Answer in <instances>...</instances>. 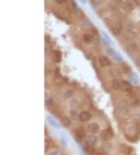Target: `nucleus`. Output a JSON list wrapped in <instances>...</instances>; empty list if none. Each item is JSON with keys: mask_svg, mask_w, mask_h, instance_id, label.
<instances>
[{"mask_svg": "<svg viewBox=\"0 0 140 155\" xmlns=\"http://www.w3.org/2000/svg\"><path fill=\"white\" fill-rule=\"evenodd\" d=\"M136 37V32H135L132 30H127L124 34V38L127 40H134Z\"/></svg>", "mask_w": 140, "mask_h": 155, "instance_id": "0eeeda50", "label": "nucleus"}, {"mask_svg": "<svg viewBox=\"0 0 140 155\" xmlns=\"http://www.w3.org/2000/svg\"><path fill=\"white\" fill-rule=\"evenodd\" d=\"M100 131V126L96 123H90L87 126V132L90 134H96Z\"/></svg>", "mask_w": 140, "mask_h": 155, "instance_id": "7ed1b4c3", "label": "nucleus"}, {"mask_svg": "<svg viewBox=\"0 0 140 155\" xmlns=\"http://www.w3.org/2000/svg\"><path fill=\"white\" fill-rule=\"evenodd\" d=\"M91 2L93 5L96 6V5H99L101 3V0H91Z\"/></svg>", "mask_w": 140, "mask_h": 155, "instance_id": "4be33fe9", "label": "nucleus"}, {"mask_svg": "<svg viewBox=\"0 0 140 155\" xmlns=\"http://www.w3.org/2000/svg\"><path fill=\"white\" fill-rule=\"evenodd\" d=\"M99 64L101 67H108L111 64V62L109 58H107L105 56H102L99 58Z\"/></svg>", "mask_w": 140, "mask_h": 155, "instance_id": "423d86ee", "label": "nucleus"}, {"mask_svg": "<svg viewBox=\"0 0 140 155\" xmlns=\"http://www.w3.org/2000/svg\"><path fill=\"white\" fill-rule=\"evenodd\" d=\"M137 48H138V46H137V44L135 43H132V44L129 45V49H130V50L132 51V52L135 51V50L137 49Z\"/></svg>", "mask_w": 140, "mask_h": 155, "instance_id": "a211bd4d", "label": "nucleus"}, {"mask_svg": "<svg viewBox=\"0 0 140 155\" xmlns=\"http://www.w3.org/2000/svg\"><path fill=\"white\" fill-rule=\"evenodd\" d=\"M121 69L125 74H130L132 72V67L126 63H123L121 66Z\"/></svg>", "mask_w": 140, "mask_h": 155, "instance_id": "9b49d317", "label": "nucleus"}, {"mask_svg": "<svg viewBox=\"0 0 140 155\" xmlns=\"http://www.w3.org/2000/svg\"><path fill=\"white\" fill-rule=\"evenodd\" d=\"M134 8H135L134 4L130 1H126L123 4V9H124V11L126 12V13L132 12V10L134 9Z\"/></svg>", "mask_w": 140, "mask_h": 155, "instance_id": "6e6552de", "label": "nucleus"}, {"mask_svg": "<svg viewBox=\"0 0 140 155\" xmlns=\"http://www.w3.org/2000/svg\"><path fill=\"white\" fill-rule=\"evenodd\" d=\"M107 51L109 52V54H111V56H112V57L115 60H117V61H122V57H121V56H119L118 55L117 53H115V52L114 51L113 52V50L112 49H107Z\"/></svg>", "mask_w": 140, "mask_h": 155, "instance_id": "ddd939ff", "label": "nucleus"}, {"mask_svg": "<svg viewBox=\"0 0 140 155\" xmlns=\"http://www.w3.org/2000/svg\"><path fill=\"white\" fill-rule=\"evenodd\" d=\"M75 135H76V137L79 139L81 140L83 139L85 136H86V132L83 129L79 128L78 129L76 130V132H75Z\"/></svg>", "mask_w": 140, "mask_h": 155, "instance_id": "1a4fd4ad", "label": "nucleus"}, {"mask_svg": "<svg viewBox=\"0 0 140 155\" xmlns=\"http://www.w3.org/2000/svg\"><path fill=\"white\" fill-rule=\"evenodd\" d=\"M111 86L114 89H122V81H120L119 80L117 79H114L112 81L111 83Z\"/></svg>", "mask_w": 140, "mask_h": 155, "instance_id": "f8f14e48", "label": "nucleus"}, {"mask_svg": "<svg viewBox=\"0 0 140 155\" xmlns=\"http://www.w3.org/2000/svg\"><path fill=\"white\" fill-rule=\"evenodd\" d=\"M47 119H48V121H49V123L51 124V125L53 127H55V128H56V129H58V128H59V125H58V124H57V122L54 121L50 116H47Z\"/></svg>", "mask_w": 140, "mask_h": 155, "instance_id": "f3484780", "label": "nucleus"}, {"mask_svg": "<svg viewBox=\"0 0 140 155\" xmlns=\"http://www.w3.org/2000/svg\"><path fill=\"white\" fill-rule=\"evenodd\" d=\"M55 1L58 3V4H63V3H65L66 2V0H55Z\"/></svg>", "mask_w": 140, "mask_h": 155, "instance_id": "5701e85b", "label": "nucleus"}, {"mask_svg": "<svg viewBox=\"0 0 140 155\" xmlns=\"http://www.w3.org/2000/svg\"><path fill=\"white\" fill-rule=\"evenodd\" d=\"M122 89H124L125 91H131L132 86L126 81H122Z\"/></svg>", "mask_w": 140, "mask_h": 155, "instance_id": "2eb2a0df", "label": "nucleus"}, {"mask_svg": "<svg viewBox=\"0 0 140 155\" xmlns=\"http://www.w3.org/2000/svg\"><path fill=\"white\" fill-rule=\"evenodd\" d=\"M138 64H140V58H139V59H138V62H136V64H137V66H138Z\"/></svg>", "mask_w": 140, "mask_h": 155, "instance_id": "393cba45", "label": "nucleus"}, {"mask_svg": "<svg viewBox=\"0 0 140 155\" xmlns=\"http://www.w3.org/2000/svg\"><path fill=\"white\" fill-rule=\"evenodd\" d=\"M45 153H47V152L48 151L49 148H50V147H49V141H48V139H45Z\"/></svg>", "mask_w": 140, "mask_h": 155, "instance_id": "412c9836", "label": "nucleus"}, {"mask_svg": "<svg viewBox=\"0 0 140 155\" xmlns=\"http://www.w3.org/2000/svg\"><path fill=\"white\" fill-rule=\"evenodd\" d=\"M122 29H123V25H122V22L116 21L114 24H113V25L111 27V32L114 35H117L122 32Z\"/></svg>", "mask_w": 140, "mask_h": 155, "instance_id": "f257e3e1", "label": "nucleus"}, {"mask_svg": "<svg viewBox=\"0 0 140 155\" xmlns=\"http://www.w3.org/2000/svg\"><path fill=\"white\" fill-rule=\"evenodd\" d=\"M75 94V91L74 89H69L68 90H66V92H65L64 93V97L66 99H70L72 98Z\"/></svg>", "mask_w": 140, "mask_h": 155, "instance_id": "4468645a", "label": "nucleus"}, {"mask_svg": "<svg viewBox=\"0 0 140 155\" xmlns=\"http://www.w3.org/2000/svg\"><path fill=\"white\" fill-rule=\"evenodd\" d=\"M50 155H61V153L58 152V151H54V152H52Z\"/></svg>", "mask_w": 140, "mask_h": 155, "instance_id": "b1692460", "label": "nucleus"}, {"mask_svg": "<svg viewBox=\"0 0 140 155\" xmlns=\"http://www.w3.org/2000/svg\"><path fill=\"white\" fill-rule=\"evenodd\" d=\"M92 118V115L88 111H82L79 115V120L80 121H83V122H86V121H88L91 119Z\"/></svg>", "mask_w": 140, "mask_h": 155, "instance_id": "20e7f679", "label": "nucleus"}, {"mask_svg": "<svg viewBox=\"0 0 140 155\" xmlns=\"http://www.w3.org/2000/svg\"><path fill=\"white\" fill-rule=\"evenodd\" d=\"M98 141H99L98 137L96 135H94V134H92V135H89L87 136V144H89V145L95 146L96 144L98 143Z\"/></svg>", "mask_w": 140, "mask_h": 155, "instance_id": "39448f33", "label": "nucleus"}, {"mask_svg": "<svg viewBox=\"0 0 140 155\" xmlns=\"http://www.w3.org/2000/svg\"><path fill=\"white\" fill-rule=\"evenodd\" d=\"M52 58H53V60L55 61V63H59V62H61V60H62L61 53L58 50H55L52 53Z\"/></svg>", "mask_w": 140, "mask_h": 155, "instance_id": "9d476101", "label": "nucleus"}, {"mask_svg": "<svg viewBox=\"0 0 140 155\" xmlns=\"http://www.w3.org/2000/svg\"><path fill=\"white\" fill-rule=\"evenodd\" d=\"M92 40H93V38H92L91 35H90V34H85L83 35V41H84V43H91Z\"/></svg>", "mask_w": 140, "mask_h": 155, "instance_id": "dca6fc26", "label": "nucleus"}, {"mask_svg": "<svg viewBox=\"0 0 140 155\" xmlns=\"http://www.w3.org/2000/svg\"><path fill=\"white\" fill-rule=\"evenodd\" d=\"M70 116L73 120H76L77 118V113L74 110H71L70 111Z\"/></svg>", "mask_w": 140, "mask_h": 155, "instance_id": "6ab92c4d", "label": "nucleus"}, {"mask_svg": "<svg viewBox=\"0 0 140 155\" xmlns=\"http://www.w3.org/2000/svg\"><path fill=\"white\" fill-rule=\"evenodd\" d=\"M118 110L122 114H128L131 110V106L127 101H122L118 103Z\"/></svg>", "mask_w": 140, "mask_h": 155, "instance_id": "f03ea898", "label": "nucleus"}, {"mask_svg": "<svg viewBox=\"0 0 140 155\" xmlns=\"http://www.w3.org/2000/svg\"><path fill=\"white\" fill-rule=\"evenodd\" d=\"M80 1L83 2V3H87V0H80Z\"/></svg>", "mask_w": 140, "mask_h": 155, "instance_id": "a878e982", "label": "nucleus"}, {"mask_svg": "<svg viewBox=\"0 0 140 155\" xmlns=\"http://www.w3.org/2000/svg\"><path fill=\"white\" fill-rule=\"evenodd\" d=\"M62 123H63V125H64L65 126H69V125H70V121L69 120V118H65L63 119Z\"/></svg>", "mask_w": 140, "mask_h": 155, "instance_id": "aec40b11", "label": "nucleus"}]
</instances>
